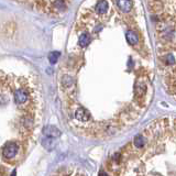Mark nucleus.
<instances>
[{
	"mask_svg": "<svg viewBox=\"0 0 176 176\" xmlns=\"http://www.w3.org/2000/svg\"><path fill=\"white\" fill-rule=\"evenodd\" d=\"M150 9L168 27L175 25V0H150Z\"/></svg>",
	"mask_w": 176,
	"mask_h": 176,
	"instance_id": "nucleus-1",
	"label": "nucleus"
},
{
	"mask_svg": "<svg viewBox=\"0 0 176 176\" xmlns=\"http://www.w3.org/2000/svg\"><path fill=\"white\" fill-rule=\"evenodd\" d=\"M117 8L122 12H130L133 9V0H115Z\"/></svg>",
	"mask_w": 176,
	"mask_h": 176,
	"instance_id": "nucleus-2",
	"label": "nucleus"
},
{
	"mask_svg": "<svg viewBox=\"0 0 176 176\" xmlns=\"http://www.w3.org/2000/svg\"><path fill=\"white\" fill-rule=\"evenodd\" d=\"M18 153V145L16 143H8L5 148H3V151H2V154L5 157H13L16 156Z\"/></svg>",
	"mask_w": 176,
	"mask_h": 176,
	"instance_id": "nucleus-3",
	"label": "nucleus"
},
{
	"mask_svg": "<svg viewBox=\"0 0 176 176\" xmlns=\"http://www.w3.org/2000/svg\"><path fill=\"white\" fill-rule=\"evenodd\" d=\"M126 40L128 42L129 45L131 46H135V45L139 44V41H140V37L139 34L133 30H128L126 32Z\"/></svg>",
	"mask_w": 176,
	"mask_h": 176,
	"instance_id": "nucleus-4",
	"label": "nucleus"
},
{
	"mask_svg": "<svg viewBox=\"0 0 176 176\" xmlns=\"http://www.w3.org/2000/svg\"><path fill=\"white\" fill-rule=\"evenodd\" d=\"M109 9V2L108 0H98L95 5V12L98 14L106 13Z\"/></svg>",
	"mask_w": 176,
	"mask_h": 176,
	"instance_id": "nucleus-5",
	"label": "nucleus"
},
{
	"mask_svg": "<svg viewBox=\"0 0 176 176\" xmlns=\"http://www.w3.org/2000/svg\"><path fill=\"white\" fill-rule=\"evenodd\" d=\"M44 134H45V138L46 139H56V138H59L61 135V132L57 128L55 127H48L44 130Z\"/></svg>",
	"mask_w": 176,
	"mask_h": 176,
	"instance_id": "nucleus-6",
	"label": "nucleus"
},
{
	"mask_svg": "<svg viewBox=\"0 0 176 176\" xmlns=\"http://www.w3.org/2000/svg\"><path fill=\"white\" fill-rule=\"evenodd\" d=\"M75 118L77 120L83 121V122H86V121L89 120V113L86 109L84 108H78V109L75 111Z\"/></svg>",
	"mask_w": 176,
	"mask_h": 176,
	"instance_id": "nucleus-7",
	"label": "nucleus"
},
{
	"mask_svg": "<svg viewBox=\"0 0 176 176\" xmlns=\"http://www.w3.org/2000/svg\"><path fill=\"white\" fill-rule=\"evenodd\" d=\"M92 42V39H90L89 34L87 32H83L81 34V37L78 38V45L81 48H86L89 45V43Z\"/></svg>",
	"mask_w": 176,
	"mask_h": 176,
	"instance_id": "nucleus-8",
	"label": "nucleus"
},
{
	"mask_svg": "<svg viewBox=\"0 0 176 176\" xmlns=\"http://www.w3.org/2000/svg\"><path fill=\"white\" fill-rule=\"evenodd\" d=\"M144 143H145V140L142 135H138L135 139H134V145L137 146V148H142L144 146Z\"/></svg>",
	"mask_w": 176,
	"mask_h": 176,
	"instance_id": "nucleus-9",
	"label": "nucleus"
},
{
	"mask_svg": "<svg viewBox=\"0 0 176 176\" xmlns=\"http://www.w3.org/2000/svg\"><path fill=\"white\" fill-rule=\"evenodd\" d=\"M59 52H52V53H50V55H48L50 63L51 64H55L56 62H57V59H59Z\"/></svg>",
	"mask_w": 176,
	"mask_h": 176,
	"instance_id": "nucleus-10",
	"label": "nucleus"
},
{
	"mask_svg": "<svg viewBox=\"0 0 176 176\" xmlns=\"http://www.w3.org/2000/svg\"><path fill=\"white\" fill-rule=\"evenodd\" d=\"M99 176H108V175H107V173H105V172H100Z\"/></svg>",
	"mask_w": 176,
	"mask_h": 176,
	"instance_id": "nucleus-11",
	"label": "nucleus"
},
{
	"mask_svg": "<svg viewBox=\"0 0 176 176\" xmlns=\"http://www.w3.org/2000/svg\"><path fill=\"white\" fill-rule=\"evenodd\" d=\"M11 176H16V171H13V173H12Z\"/></svg>",
	"mask_w": 176,
	"mask_h": 176,
	"instance_id": "nucleus-12",
	"label": "nucleus"
}]
</instances>
